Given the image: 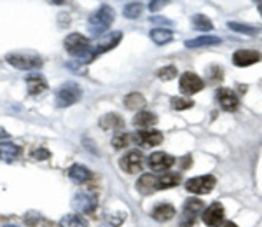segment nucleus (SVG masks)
Returning <instances> with one entry per match:
<instances>
[{
    "instance_id": "b1692460",
    "label": "nucleus",
    "mask_w": 262,
    "mask_h": 227,
    "mask_svg": "<svg viewBox=\"0 0 262 227\" xmlns=\"http://www.w3.org/2000/svg\"><path fill=\"white\" fill-rule=\"evenodd\" d=\"M182 176L179 173H163L158 176V189H171L179 186Z\"/></svg>"
},
{
    "instance_id": "58836bf2",
    "label": "nucleus",
    "mask_w": 262,
    "mask_h": 227,
    "mask_svg": "<svg viewBox=\"0 0 262 227\" xmlns=\"http://www.w3.org/2000/svg\"><path fill=\"white\" fill-rule=\"evenodd\" d=\"M6 227H19V225H14V224H7Z\"/></svg>"
},
{
    "instance_id": "c756f323",
    "label": "nucleus",
    "mask_w": 262,
    "mask_h": 227,
    "mask_svg": "<svg viewBox=\"0 0 262 227\" xmlns=\"http://www.w3.org/2000/svg\"><path fill=\"white\" fill-rule=\"evenodd\" d=\"M142 4L140 2H129V4H126L124 6V11H122V14L126 16V18H129V19H135V18H138V16L142 14Z\"/></svg>"
},
{
    "instance_id": "a211bd4d",
    "label": "nucleus",
    "mask_w": 262,
    "mask_h": 227,
    "mask_svg": "<svg viewBox=\"0 0 262 227\" xmlns=\"http://www.w3.org/2000/svg\"><path fill=\"white\" fill-rule=\"evenodd\" d=\"M27 87H28V93L30 95H39L42 91L48 89V82L42 75H37V74H32L27 77Z\"/></svg>"
},
{
    "instance_id": "ddd939ff",
    "label": "nucleus",
    "mask_w": 262,
    "mask_h": 227,
    "mask_svg": "<svg viewBox=\"0 0 262 227\" xmlns=\"http://www.w3.org/2000/svg\"><path fill=\"white\" fill-rule=\"evenodd\" d=\"M262 60V54L257 51H248V49H242V51H236L232 56V61L238 66H250L255 65Z\"/></svg>"
},
{
    "instance_id": "a878e982",
    "label": "nucleus",
    "mask_w": 262,
    "mask_h": 227,
    "mask_svg": "<svg viewBox=\"0 0 262 227\" xmlns=\"http://www.w3.org/2000/svg\"><path fill=\"white\" fill-rule=\"evenodd\" d=\"M124 103H126V108L129 110H138L145 105V98L140 95V93H131L124 98Z\"/></svg>"
},
{
    "instance_id": "4c0bfd02",
    "label": "nucleus",
    "mask_w": 262,
    "mask_h": 227,
    "mask_svg": "<svg viewBox=\"0 0 262 227\" xmlns=\"http://www.w3.org/2000/svg\"><path fill=\"white\" fill-rule=\"evenodd\" d=\"M7 137H9V133H7L4 128H0V138H7Z\"/></svg>"
},
{
    "instance_id": "473e14b6",
    "label": "nucleus",
    "mask_w": 262,
    "mask_h": 227,
    "mask_svg": "<svg viewBox=\"0 0 262 227\" xmlns=\"http://www.w3.org/2000/svg\"><path fill=\"white\" fill-rule=\"evenodd\" d=\"M158 75H159V79H163V81H171L175 75H179V72H177L175 66L170 65V66H164V69L159 70Z\"/></svg>"
},
{
    "instance_id": "7c9ffc66",
    "label": "nucleus",
    "mask_w": 262,
    "mask_h": 227,
    "mask_svg": "<svg viewBox=\"0 0 262 227\" xmlns=\"http://www.w3.org/2000/svg\"><path fill=\"white\" fill-rule=\"evenodd\" d=\"M227 27L231 28V30L238 32V33H245V35H255V33H259V28L257 27H250V25H242V23H227Z\"/></svg>"
},
{
    "instance_id": "1a4fd4ad",
    "label": "nucleus",
    "mask_w": 262,
    "mask_h": 227,
    "mask_svg": "<svg viewBox=\"0 0 262 227\" xmlns=\"http://www.w3.org/2000/svg\"><path fill=\"white\" fill-rule=\"evenodd\" d=\"M119 165L126 173H138L143 166V155L140 150H131L121 159Z\"/></svg>"
},
{
    "instance_id": "20e7f679",
    "label": "nucleus",
    "mask_w": 262,
    "mask_h": 227,
    "mask_svg": "<svg viewBox=\"0 0 262 227\" xmlns=\"http://www.w3.org/2000/svg\"><path fill=\"white\" fill-rule=\"evenodd\" d=\"M81 96L82 91L77 82H65L56 93V105L60 108L70 107V105L77 103L81 100Z\"/></svg>"
},
{
    "instance_id": "c9c22d12",
    "label": "nucleus",
    "mask_w": 262,
    "mask_h": 227,
    "mask_svg": "<svg viewBox=\"0 0 262 227\" xmlns=\"http://www.w3.org/2000/svg\"><path fill=\"white\" fill-rule=\"evenodd\" d=\"M150 21H152V23H163V25H170V21H168V19H164V18H152Z\"/></svg>"
},
{
    "instance_id": "393cba45",
    "label": "nucleus",
    "mask_w": 262,
    "mask_h": 227,
    "mask_svg": "<svg viewBox=\"0 0 262 227\" xmlns=\"http://www.w3.org/2000/svg\"><path fill=\"white\" fill-rule=\"evenodd\" d=\"M150 39L158 46H163V44H168V42L173 39V33L171 30H166V28H154V30L150 32Z\"/></svg>"
},
{
    "instance_id": "ea45409f",
    "label": "nucleus",
    "mask_w": 262,
    "mask_h": 227,
    "mask_svg": "<svg viewBox=\"0 0 262 227\" xmlns=\"http://www.w3.org/2000/svg\"><path fill=\"white\" fill-rule=\"evenodd\" d=\"M259 11H260V14H262V4H259Z\"/></svg>"
},
{
    "instance_id": "aec40b11",
    "label": "nucleus",
    "mask_w": 262,
    "mask_h": 227,
    "mask_svg": "<svg viewBox=\"0 0 262 227\" xmlns=\"http://www.w3.org/2000/svg\"><path fill=\"white\" fill-rule=\"evenodd\" d=\"M100 126L103 129H114V131H121L124 129V121L117 114H107L100 119Z\"/></svg>"
},
{
    "instance_id": "72a5a7b5",
    "label": "nucleus",
    "mask_w": 262,
    "mask_h": 227,
    "mask_svg": "<svg viewBox=\"0 0 262 227\" xmlns=\"http://www.w3.org/2000/svg\"><path fill=\"white\" fill-rule=\"evenodd\" d=\"M32 157L33 159H37V161H46V159H49L51 157V152L48 149H37V150H33L32 152Z\"/></svg>"
},
{
    "instance_id": "dca6fc26",
    "label": "nucleus",
    "mask_w": 262,
    "mask_h": 227,
    "mask_svg": "<svg viewBox=\"0 0 262 227\" xmlns=\"http://www.w3.org/2000/svg\"><path fill=\"white\" fill-rule=\"evenodd\" d=\"M150 215H152L154 220H158V222H168V220H171V218L177 215V210L173 208L171 205L161 203V205H158V207L152 210Z\"/></svg>"
},
{
    "instance_id": "7ed1b4c3",
    "label": "nucleus",
    "mask_w": 262,
    "mask_h": 227,
    "mask_svg": "<svg viewBox=\"0 0 262 227\" xmlns=\"http://www.w3.org/2000/svg\"><path fill=\"white\" fill-rule=\"evenodd\" d=\"M7 63H11L12 66H16V69L19 70H37L42 66V60L39 54L35 53H11L6 56Z\"/></svg>"
},
{
    "instance_id": "4468645a",
    "label": "nucleus",
    "mask_w": 262,
    "mask_h": 227,
    "mask_svg": "<svg viewBox=\"0 0 262 227\" xmlns=\"http://www.w3.org/2000/svg\"><path fill=\"white\" fill-rule=\"evenodd\" d=\"M135 137V142L140 144L142 147H156L163 142V133L161 131H156V129H150V131H140Z\"/></svg>"
},
{
    "instance_id": "5701e85b",
    "label": "nucleus",
    "mask_w": 262,
    "mask_h": 227,
    "mask_svg": "<svg viewBox=\"0 0 262 227\" xmlns=\"http://www.w3.org/2000/svg\"><path fill=\"white\" fill-rule=\"evenodd\" d=\"M156 123H158V117L150 112H138L133 119V124L137 126V128H150V126H154Z\"/></svg>"
},
{
    "instance_id": "bb28decb",
    "label": "nucleus",
    "mask_w": 262,
    "mask_h": 227,
    "mask_svg": "<svg viewBox=\"0 0 262 227\" xmlns=\"http://www.w3.org/2000/svg\"><path fill=\"white\" fill-rule=\"evenodd\" d=\"M192 27L200 32H210L213 28V25H212V21L206 18V16L196 14V16H192Z\"/></svg>"
},
{
    "instance_id": "c85d7f7f",
    "label": "nucleus",
    "mask_w": 262,
    "mask_h": 227,
    "mask_svg": "<svg viewBox=\"0 0 262 227\" xmlns=\"http://www.w3.org/2000/svg\"><path fill=\"white\" fill-rule=\"evenodd\" d=\"M135 142V137L133 134H128V133H119L117 137H114V140H112V145H114V149H124V147H129L131 144Z\"/></svg>"
},
{
    "instance_id": "39448f33",
    "label": "nucleus",
    "mask_w": 262,
    "mask_h": 227,
    "mask_svg": "<svg viewBox=\"0 0 262 227\" xmlns=\"http://www.w3.org/2000/svg\"><path fill=\"white\" fill-rule=\"evenodd\" d=\"M203 210H205V205H203L201 199H198V197H189L184 203V208H182L180 227H194L196 218Z\"/></svg>"
},
{
    "instance_id": "423d86ee",
    "label": "nucleus",
    "mask_w": 262,
    "mask_h": 227,
    "mask_svg": "<svg viewBox=\"0 0 262 227\" xmlns=\"http://www.w3.org/2000/svg\"><path fill=\"white\" fill-rule=\"evenodd\" d=\"M215 184H217V180H215L213 175H203V176H196V178L187 180L185 189H187L189 192H192V194H208V192L213 191Z\"/></svg>"
},
{
    "instance_id": "0eeeda50",
    "label": "nucleus",
    "mask_w": 262,
    "mask_h": 227,
    "mask_svg": "<svg viewBox=\"0 0 262 227\" xmlns=\"http://www.w3.org/2000/svg\"><path fill=\"white\" fill-rule=\"evenodd\" d=\"M205 86V82L201 81L200 75L192 74V72H185L180 77V89L184 95H194V93H200Z\"/></svg>"
},
{
    "instance_id": "2eb2a0df",
    "label": "nucleus",
    "mask_w": 262,
    "mask_h": 227,
    "mask_svg": "<svg viewBox=\"0 0 262 227\" xmlns=\"http://www.w3.org/2000/svg\"><path fill=\"white\" fill-rule=\"evenodd\" d=\"M121 39H122V33H121V32L108 33L107 39H103L98 46H95V48H93V54H95V58L98 56V54H101V53L111 51L112 48H116V46L121 42Z\"/></svg>"
},
{
    "instance_id": "9b49d317",
    "label": "nucleus",
    "mask_w": 262,
    "mask_h": 227,
    "mask_svg": "<svg viewBox=\"0 0 262 227\" xmlns=\"http://www.w3.org/2000/svg\"><path fill=\"white\" fill-rule=\"evenodd\" d=\"M224 215H226V210H224L222 205L213 203V205H210L205 212H203V222L210 227L221 225V222L224 220Z\"/></svg>"
},
{
    "instance_id": "f3484780",
    "label": "nucleus",
    "mask_w": 262,
    "mask_h": 227,
    "mask_svg": "<svg viewBox=\"0 0 262 227\" xmlns=\"http://www.w3.org/2000/svg\"><path fill=\"white\" fill-rule=\"evenodd\" d=\"M137 189L142 192V194H150L152 191L158 189V176L152 175V173H145L138 178L137 182Z\"/></svg>"
},
{
    "instance_id": "412c9836",
    "label": "nucleus",
    "mask_w": 262,
    "mask_h": 227,
    "mask_svg": "<svg viewBox=\"0 0 262 227\" xmlns=\"http://www.w3.org/2000/svg\"><path fill=\"white\" fill-rule=\"evenodd\" d=\"M21 154L19 145L12 144V142H2L0 144V159L2 161H12Z\"/></svg>"
},
{
    "instance_id": "f704fd0d",
    "label": "nucleus",
    "mask_w": 262,
    "mask_h": 227,
    "mask_svg": "<svg viewBox=\"0 0 262 227\" xmlns=\"http://www.w3.org/2000/svg\"><path fill=\"white\" fill-rule=\"evenodd\" d=\"M163 6H164L163 0H154V2L149 4V11H158V9H161Z\"/></svg>"
},
{
    "instance_id": "e433bc0d",
    "label": "nucleus",
    "mask_w": 262,
    "mask_h": 227,
    "mask_svg": "<svg viewBox=\"0 0 262 227\" xmlns=\"http://www.w3.org/2000/svg\"><path fill=\"white\" fill-rule=\"evenodd\" d=\"M219 227H238V225H236L234 222H224V224L219 225Z\"/></svg>"
},
{
    "instance_id": "2f4dec72",
    "label": "nucleus",
    "mask_w": 262,
    "mask_h": 227,
    "mask_svg": "<svg viewBox=\"0 0 262 227\" xmlns=\"http://www.w3.org/2000/svg\"><path fill=\"white\" fill-rule=\"evenodd\" d=\"M192 105L194 102L189 98H171V107L175 110H185V108H191Z\"/></svg>"
},
{
    "instance_id": "f03ea898",
    "label": "nucleus",
    "mask_w": 262,
    "mask_h": 227,
    "mask_svg": "<svg viewBox=\"0 0 262 227\" xmlns=\"http://www.w3.org/2000/svg\"><path fill=\"white\" fill-rule=\"evenodd\" d=\"M114 21V9L111 6H107V4H103V6L100 7L96 12H93L90 16V21H88V28H90V32L93 35H103L105 32L108 30V27L112 25Z\"/></svg>"
},
{
    "instance_id": "4be33fe9",
    "label": "nucleus",
    "mask_w": 262,
    "mask_h": 227,
    "mask_svg": "<svg viewBox=\"0 0 262 227\" xmlns=\"http://www.w3.org/2000/svg\"><path fill=\"white\" fill-rule=\"evenodd\" d=\"M215 44H221V39L213 35H201L198 39L187 40L185 42V48L189 49H196V48H205V46H215Z\"/></svg>"
},
{
    "instance_id": "6ab92c4d",
    "label": "nucleus",
    "mask_w": 262,
    "mask_h": 227,
    "mask_svg": "<svg viewBox=\"0 0 262 227\" xmlns=\"http://www.w3.org/2000/svg\"><path fill=\"white\" fill-rule=\"evenodd\" d=\"M69 176L74 182H77V184H84V182H88V180H91L93 178V173L90 170H88L86 166H82V165H72L70 166V170H69Z\"/></svg>"
},
{
    "instance_id": "9d476101",
    "label": "nucleus",
    "mask_w": 262,
    "mask_h": 227,
    "mask_svg": "<svg viewBox=\"0 0 262 227\" xmlns=\"http://www.w3.org/2000/svg\"><path fill=\"white\" fill-rule=\"evenodd\" d=\"M149 168L152 171H164L170 170V168L175 165V157L166 152H154L149 155Z\"/></svg>"
},
{
    "instance_id": "f8f14e48",
    "label": "nucleus",
    "mask_w": 262,
    "mask_h": 227,
    "mask_svg": "<svg viewBox=\"0 0 262 227\" xmlns=\"http://www.w3.org/2000/svg\"><path fill=\"white\" fill-rule=\"evenodd\" d=\"M217 102L221 103V107L227 112H234V110H238V107H239L238 96L232 93L231 89H227V87H219L217 89Z\"/></svg>"
},
{
    "instance_id": "6e6552de",
    "label": "nucleus",
    "mask_w": 262,
    "mask_h": 227,
    "mask_svg": "<svg viewBox=\"0 0 262 227\" xmlns=\"http://www.w3.org/2000/svg\"><path fill=\"white\" fill-rule=\"evenodd\" d=\"M72 207L81 213H91L96 208V196L91 192H77L72 201Z\"/></svg>"
},
{
    "instance_id": "f257e3e1",
    "label": "nucleus",
    "mask_w": 262,
    "mask_h": 227,
    "mask_svg": "<svg viewBox=\"0 0 262 227\" xmlns=\"http://www.w3.org/2000/svg\"><path fill=\"white\" fill-rule=\"evenodd\" d=\"M65 49L69 51L70 56L79 58L82 63H90L95 60L91 42L81 33H70L65 39Z\"/></svg>"
},
{
    "instance_id": "cd10ccee",
    "label": "nucleus",
    "mask_w": 262,
    "mask_h": 227,
    "mask_svg": "<svg viewBox=\"0 0 262 227\" xmlns=\"http://www.w3.org/2000/svg\"><path fill=\"white\" fill-rule=\"evenodd\" d=\"M60 227H88V222L81 215H67L60 220Z\"/></svg>"
}]
</instances>
